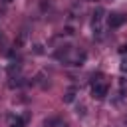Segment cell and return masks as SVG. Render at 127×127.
Listing matches in <instances>:
<instances>
[{
  "instance_id": "cell-1",
  "label": "cell",
  "mask_w": 127,
  "mask_h": 127,
  "mask_svg": "<svg viewBox=\"0 0 127 127\" xmlns=\"http://www.w3.org/2000/svg\"><path fill=\"white\" fill-rule=\"evenodd\" d=\"M107 85L105 83H101V81H93V85H91V97L93 99H103L105 95H107Z\"/></svg>"
},
{
  "instance_id": "cell-2",
  "label": "cell",
  "mask_w": 127,
  "mask_h": 127,
  "mask_svg": "<svg viewBox=\"0 0 127 127\" xmlns=\"http://www.w3.org/2000/svg\"><path fill=\"white\" fill-rule=\"evenodd\" d=\"M125 24V16L123 14H109L107 16V26L109 28H121Z\"/></svg>"
},
{
  "instance_id": "cell-3",
  "label": "cell",
  "mask_w": 127,
  "mask_h": 127,
  "mask_svg": "<svg viewBox=\"0 0 127 127\" xmlns=\"http://www.w3.org/2000/svg\"><path fill=\"white\" fill-rule=\"evenodd\" d=\"M101 18H103V8L99 6V8H95V12H93V30H97L99 32V22H101Z\"/></svg>"
},
{
  "instance_id": "cell-4",
  "label": "cell",
  "mask_w": 127,
  "mask_h": 127,
  "mask_svg": "<svg viewBox=\"0 0 127 127\" xmlns=\"http://www.w3.org/2000/svg\"><path fill=\"white\" fill-rule=\"evenodd\" d=\"M73 99H75V89H69V91L64 95V101H65V103H71Z\"/></svg>"
},
{
  "instance_id": "cell-5",
  "label": "cell",
  "mask_w": 127,
  "mask_h": 127,
  "mask_svg": "<svg viewBox=\"0 0 127 127\" xmlns=\"http://www.w3.org/2000/svg\"><path fill=\"white\" fill-rule=\"evenodd\" d=\"M10 127H24V119L22 117H14L10 121Z\"/></svg>"
},
{
  "instance_id": "cell-6",
  "label": "cell",
  "mask_w": 127,
  "mask_h": 127,
  "mask_svg": "<svg viewBox=\"0 0 127 127\" xmlns=\"http://www.w3.org/2000/svg\"><path fill=\"white\" fill-rule=\"evenodd\" d=\"M119 67H121V71H123V73H127V58L121 62V65H119Z\"/></svg>"
},
{
  "instance_id": "cell-7",
  "label": "cell",
  "mask_w": 127,
  "mask_h": 127,
  "mask_svg": "<svg viewBox=\"0 0 127 127\" xmlns=\"http://www.w3.org/2000/svg\"><path fill=\"white\" fill-rule=\"evenodd\" d=\"M119 54H127V44H123V46H119Z\"/></svg>"
},
{
  "instance_id": "cell-8",
  "label": "cell",
  "mask_w": 127,
  "mask_h": 127,
  "mask_svg": "<svg viewBox=\"0 0 127 127\" xmlns=\"http://www.w3.org/2000/svg\"><path fill=\"white\" fill-rule=\"evenodd\" d=\"M4 2H12V0H4Z\"/></svg>"
}]
</instances>
